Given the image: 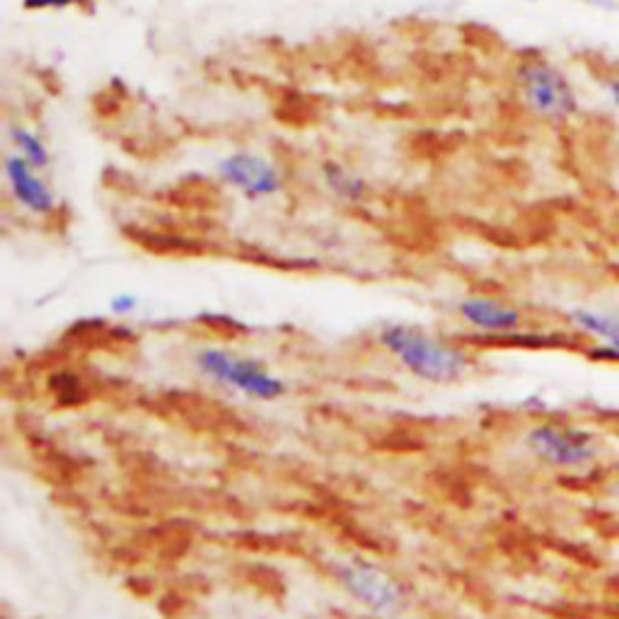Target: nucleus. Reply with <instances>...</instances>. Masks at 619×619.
<instances>
[{
  "label": "nucleus",
  "mask_w": 619,
  "mask_h": 619,
  "mask_svg": "<svg viewBox=\"0 0 619 619\" xmlns=\"http://www.w3.org/2000/svg\"><path fill=\"white\" fill-rule=\"evenodd\" d=\"M86 3V0H22L25 10H66Z\"/></svg>",
  "instance_id": "obj_12"
},
{
  "label": "nucleus",
  "mask_w": 619,
  "mask_h": 619,
  "mask_svg": "<svg viewBox=\"0 0 619 619\" xmlns=\"http://www.w3.org/2000/svg\"><path fill=\"white\" fill-rule=\"evenodd\" d=\"M617 5H619V0H617Z\"/></svg>",
  "instance_id": "obj_17"
},
{
  "label": "nucleus",
  "mask_w": 619,
  "mask_h": 619,
  "mask_svg": "<svg viewBox=\"0 0 619 619\" xmlns=\"http://www.w3.org/2000/svg\"><path fill=\"white\" fill-rule=\"evenodd\" d=\"M455 313L464 325H470L482 331V335H492V337H514L522 327L520 307L492 295L462 297V301L455 305Z\"/></svg>",
  "instance_id": "obj_8"
},
{
  "label": "nucleus",
  "mask_w": 619,
  "mask_h": 619,
  "mask_svg": "<svg viewBox=\"0 0 619 619\" xmlns=\"http://www.w3.org/2000/svg\"><path fill=\"white\" fill-rule=\"evenodd\" d=\"M3 172L10 194H13L18 206L30 213H37V216H52L58 209V199L49 182L44 180L42 172L34 168V165H30L25 158H20L18 153L8 155Z\"/></svg>",
  "instance_id": "obj_7"
},
{
  "label": "nucleus",
  "mask_w": 619,
  "mask_h": 619,
  "mask_svg": "<svg viewBox=\"0 0 619 619\" xmlns=\"http://www.w3.org/2000/svg\"><path fill=\"white\" fill-rule=\"evenodd\" d=\"M615 153H617V160H619V134H617V140H615Z\"/></svg>",
  "instance_id": "obj_16"
},
{
  "label": "nucleus",
  "mask_w": 619,
  "mask_h": 619,
  "mask_svg": "<svg viewBox=\"0 0 619 619\" xmlns=\"http://www.w3.org/2000/svg\"><path fill=\"white\" fill-rule=\"evenodd\" d=\"M378 341L404 371L431 385H455L477 368L468 349L421 327L385 325Z\"/></svg>",
  "instance_id": "obj_1"
},
{
  "label": "nucleus",
  "mask_w": 619,
  "mask_h": 619,
  "mask_svg": "<svg viewBox=\"0 0 619 619\" xmlns=\"http://www.w3.org/2000/svg\"><path fill=\"white\" fill-rule=\"evenodd\" d=\"M522 443L534 460L559 472H586L605 452L603 438L593 428L562 419L532 424Z\"/></svg>",
  "instance_id": "obj_2"
},
{
  "label": "nucleus",
  "mask_w": 619,
  "mask_h": 619,
  "mask_svg": "<svg viewBox=\"0 0 619 619\" xmlns=\"http://www.w3.org/2000/svg\"><path fill=\"white\" fill-rule=\"evenodd\" d=\"M335 578L353 603L383 619H397L409 610V593L387 569L365 559H347L335 566Z\"/></svg>",
  "instance_id": "obj_5"
},
{
  "label": "nucleus",
  "mask_w": 619,
  "mask_h": 619,
  "mask_svg": "<svg viewBox=\"0 0 619 619\" xmlns=\"http://www.w3.org/2000/svg\"><path fill=\"white\" fill-rule=\"evenodd\" d=\"M218 177L247 199H269L283 189V175L271 160L255 153H230L218 162Z\"/></svg>",
  "instance_id": "obj_6"
},
{
  "label": "nucleus",
  "mask_w": 619,
  "mask_h": 619,
  "mask_svg": "<svg viewBox=\"0 0 619 619\" xmlns=\"http://www.w3.org/2000/svg\"><path fill=\"white\" fill-rule=\"evenodd\" d=\"M605 494H607V502H610L619 510V464L612 470L610 477H607Z\"/></svg>",
  "instance_id": "obj_14"
},
{
  "label": "nucleus",
  "mask_w": 619,
  "mask_h": 619,
  "mask_svg": "<svg viewBox=\"0 0 619 619\" xmlns=\"http://www.w3.org/2000/svg\"><path fill=\"white\" fill-rule=\"evenodd\" d=\"M10 143L15 146V153L20 158H25L30 165H34L40 172H44L52 165V153L46 148L42 136L25 126H13L10 128Z\"/></svg>",
  "instance_id": "obj_10"
},
{
  "label": "nucleus",
  "mask_w": 619,
  "mask_h": 619,
  "mask_svg": "<svg viewBox=\"0 0 619 619\" xmlns=\"http://www.w3.org/2000/svg\"><path fill=\"white\" fill-rule=\"evenodd\" d=\"M569 323L581 335L595 341V359L619 365V313H607V310L595 307H574L569 313Z\"/></svg>",
  "instance_id": "obj_9"
},
{
  "label": "nucleus",
  "mask_w": 619,
  "mask_h": 619,
  "mask_svg": "<svg viewBox=\"0 0 619 619\" xmlns=\"http://www.w3.org/2000/svg\"><path fill=\"white\" fill-rule=\"evenodd\" d=\"M514 78L522 104L534 116L547 122H566L578 112V94L569 76L544 56L520 58Z\"/></svg>",
  "instance_id": "obj_3"
},
{
  "label": "nucleus",
  "mask_w": 619,
  "mask_h": 619,
  "mask_svg": "<svg viewBox=\"0 0 619 619\" xmlns=\"http://www.w3.org/2000/svg\"><path fill=\"white\" fill-rule=\"evenodd\" d=\"M605 92H607V100H610L619 110V76L605 78Z\"/></svg>",
  "instance_id": "obj_15"
},
{
  "label": "nucleus",
  "mask_w": 619,
  "mask_h": 619,
  "mask_svg": "<svg viewBox=\"0 0 619 619\" xmlns=\"http://www.w3.org/2000/svg\"><path fill=\"white\" fill-rule=\"evenodd\" d=\"M196 368L211 383L240 392V395L259 402H277L289 392L285 380H281L277 373H271L261 361L221 347L201 349L196 353Z\"/></svg>",
  "instance_id": "obj_4"
},
{
  "label": "nucleus",
  "mask_w": 619,
  "mask_h": 619,
  "mask_svg": "<svg viewBox=\"0 0 619 619\" xmlns=\"http://www.w3.org/2000/svg\"><path fill=\"white\" fill-rule=\"evenodd\" d=\"M325 182L327 187L335 192L339 199L349 201V204H356L365 196V182L361 180L359 175H353L351 170L344 168L339 162H325Z\"/></svg>",
  "instance_id": "obj_11"
},
{
  "label": "nucleus",
  "mask_w": 619,
  "mask_h": 619,
  "mask_svg": "<svg viewBox=\"0 0 619 619\" xmlns=\"http://www.w3.org/2000/svg\"><path fill=\"white\" fill-rule=\"evenodd\" d=\"M138 307V297L134 293H116L110 301V310L114 315H131Z\"/></svg>",
  "instance_id": "obj_13"
}]
</instances>
